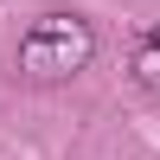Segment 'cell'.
Listing matches in <instances>:
<instances>
[{
	"label": "cell",
	"mask_w": 160,
	"mask_h": 160,
	"mask_svg": "<svg viewBox=\"0 0 160 160\" xmlns=\"http://www.w3.org/2000/svg\"><path fill=\"white\" fill-rule=\"evenodd\" d=\"M90 58H96V32L77 13H38L13 51L26 83H71L77 71H90Z\"/></svg>",
	"instance_id": "obj_1"
},
{
	"label": "cell",
	"mask_w": 160,
	"mask_h": 160,
	"mask_svg": "<svg viewBox=\"0 0 160 160\" xmlns=\"http://www.w3.org/2000/svg\"><path fill=\"white\" fill-rule=\"evenodd\" d=\"M128 77L160 96V26H148V32L135 38V51H128Z\"/></svg>",
	"instance_id": "obj_2"
}]
</instances>
